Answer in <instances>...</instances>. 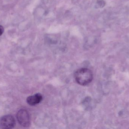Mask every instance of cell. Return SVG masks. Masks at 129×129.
<instances>
[{
  "mask_svg": "<svg viewBox=\"0 0 129 129\" xmlns=\"http://www.w3.org/2000/svg\"><path fill=\"white\" fill-rule=\"evenodd\" d=\"M16 121L13 116L6 115L0 118V128L2 129H10L15 126Z\"/></svg>",
  "mask_w": 129,
  "mask_h": 129,
  "instance_id": "3",
  "label": "cell"
},
{
  "mask_svg": "<svg viewBox=\"0 0 129 129\" xmlns=\"http://www.w3.org/2000/svg\"><path fill=\"white\" fill-rule=\"evenodd\" d=\"M17 119L19 123L23 127H28L30 125V116L26 110L24 109L20 110L17 114Z\"/></svg>",
  "mask_w": 129,
  "mask_h": 129,
  "instance_id": "2",
  "label": "cell"
},
{
  "mask_svg": "<svg viewBox=\"0 0 129 129\" xmlns=\"http://www.w3.org/2000/svg\"><path fill=\"white\" fill-rule=\"evenodd\" d=\"M4 29L2 26L0 25V36L2 35L4 32Z\"/></svg>",
  "mask_w": 129,
  "mask_h": 129,
  "instance_id": "5",
  "label": "cell"
},
{
  "mask_svg": "<svg viewBox=\"0 0 129 129\" xmlns=\"http://www.w3.org/2000/svg\"><path fill=\"white\" fill-rule=\"evenodd\" d=\"M76 82L82 86H86L91 83L93 79V73L89 69L82 68L77 70L74 73Z\"/></svg>",
  "mask_w": 129,
  "mask_h": 129,
  "instance_id": "1",
  "label": "cell"
},
{
  "mask_svg": "<svg viewBox=\"0 0 129 129\" xmlns=\"http://www.w3.org/2000/svg\"><path fill=\"white\" fill-rule=\"evenodd\" d=\"M102 2H103V1H100L98 3V4L99 5L100 7L104 6V5H103V3L102 4Z\"/></svg>",
  "mask_w": 129,
  "mask_h": 129,
  "instance_id": "6",
  "label": "cell"
},
{
  "mask_svg": "<svg viewBox=\"0 0 129 129\" xmlns=\"http://www.w3.org/2000/svg\"><path fill=\"white\" fill-rule=\"evenodd\" d=\"M43 97L41 94L38 93L28 97L26 99L27 103L31 106H35L40 103Z\"/></svg>",
  "mask_w": 129,
  "mask_h": 129,
  "instance_id": "4",
  "label": "cell"
}]
</instances>
